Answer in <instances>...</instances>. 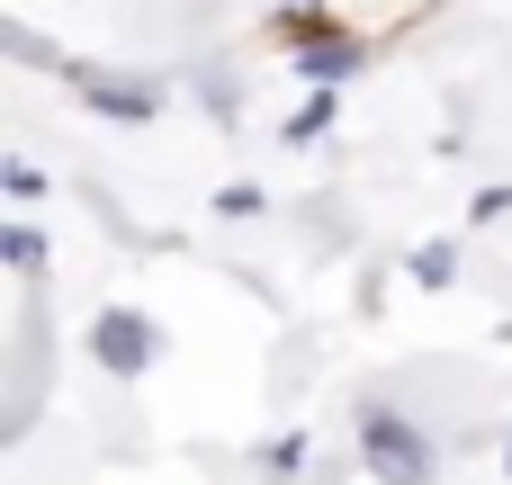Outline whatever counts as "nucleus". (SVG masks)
I'll return each mask as SVG.
<instances>
[{"label": "nucleus", "mask_w": 512, "mask_h": 485, "mask_svg": "<svg viewBox=\"0 0 512 485\" xmlns=\"http://www.w3.org/2000/svg\"><path fill=\"white\" fill-rule=\"evenodd\" d=\"M360 450H369V468L387 485H423L432 477V441H423L414 423H396V414H369V441H360Z\"/></svg>", "instance_id": "nucleus-1"}, {"label": "nucleus", "mask_w": 512, "mask_h": 485, "mask_svg": "<svg viewBox=\"0 0 512 485\" xmlns=\"http://www.w3.org/2000/svg\"><path fill=\"white\" fill-rule=\"evenodd\" d=\"M72 90H81V99H90V108H117V117H153V90H117V81H108V72H81V81H72Z\"/></svg>", "instance_id": "nucleus-3"}, {"label": "nucleus", "mask_w": 512, "mask_h": 485, "mask_svg": "<svg viewBox=\"0 0 512 485\" xmlns=\"http://www.w3.org/2000/svg\"><path fill=\"white\" fill-rule=\"evenodd\" d=\"M90 351H99V360H108L117 378H135V369H144V360H153L162 342H153V324H144V315H126V306H117V315H99Z\"/></svg>", "instance_id": "nucleus-2"}, {"label": "nucleus", "mask_w": 512, "mask_h": 485, "mask_svg": "<svg viewBox=\"0 0 512 485\" xmlns=\"http://www.w3.org/2000/svg\"><path fill=\"white\" fill-rule=\"evenodd\" d=\"M414 279H423V288H441V279H450V252H441V243H432V252H414Z\"/></svg>", "instance_id": "nucleus-4"}, {"label": "nucleus", "mask_w": 512, "mask_h": 485, "mask_svg": "<svg viewBox=\"0 0 512 485\" xmlns=\"http://www.w3.org/2000/svg\"><path fill=\"white\" fill-rule=\"evenodd\" d=\"M306 9H324V18H333V9H342V0H306ZM378 18H387V27H396V18H414V0H378Z\"/></svg>", "instance_id": "nucleus-5"}]
</instances>
